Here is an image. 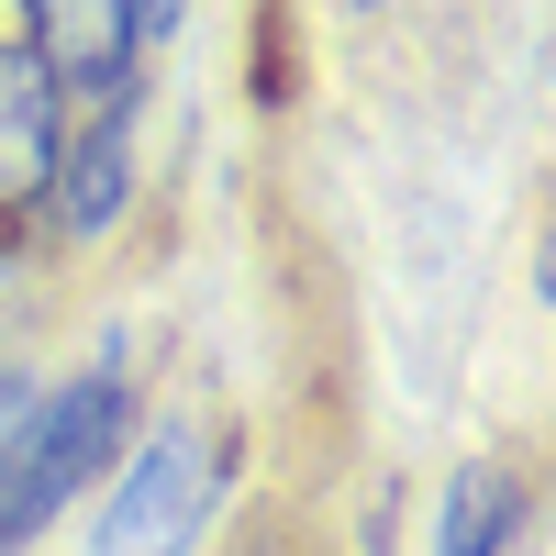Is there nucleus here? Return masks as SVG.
<instances>
[{
    "label": "nucleus",
    "mask_w": 556,
    "mask_h": 556,
    "mask_svg": "<svg viewBox=\"0 0 556 556\" xmlns=\"http://www.w3.org/2000/svg\"><path fill=\"white\" fill-rule=\"evenodd\" d=\"M356 12H379V0H356Z\"/></svg>",
    "instance_id": "1a4fd4ad"
},
{
    "label": "nucleus",
    "mask_w": 556,
    "mask_h": 556,
    "mask_svg": "<svg viewBox=\"0 0 556 556\" xmlns=\"http://www.w3.org/2000/svg\"><path fill=\"white\" fill-rule=\"evenodd\" d=\"M56 156H67V89L0 34V223H34Z\"/></svg>",
    "instance_id": "20e7f679"
},
{
    "label": "nucleus",
    "mask_w": 556,
    "mask_h": 556,
    "mask_svg": "<svg viewBox=\"0 0 556 556\" xmlns=\"http://www.w3.org/2000/svg\"><path fill=\"white\" fill-rule=\"evenodd\" d=\"M123 424H134V379L123 367H78L67 390H45V401H23L12 424H0L12 434L0 445V556H23L89 479L123 468Z\"/></svg>",
    "instance_id": "f257e3e1"
},
{
    "label": "nucleus",
    "mask_w": 556,
    "mask_h": 556,
    "mask_svg": "<svg viewBox=\"0 0 556 556\" xmlns=\"http://www.w3.org/2000/svg\"><path fill=\"white\" fill-rule=\"evenodd\" d=\"M212 501H223V445H212L201 424H167V434L112 479L101 523H89V556H190L201 523H212Z\"/></svg>",
    "instance_id": "f03ea898"
},
{
    "label": "nucleus",
    "mask_w": 556,
    "mask_h": 556,
    "mask_svg": "<svg viewBox=\"0 0 556 556\" xmlns=\"http://www.w3.org/2000/svg\"><path fill=\"white\" fill-rule=\"evenodd\" d=\"M23 56L67 101H123L146 34H134V0H23Z\"/></svg>",
    "instance_id": "7ed1b4c3"
},
{
    "label": "nucleus",
    "mask_w": 556,
    "mask_h": 556,
    "mask_svg": "<svg viewBox=\"0 0 556 556\" xmlns=\"http://www.w3.org/2000/svg\"><path fill=\"white\" fill-rule=\"evenodd\" d=\"M123 201H134V112L101 101V112L67 134L56 178H45V212H56V235H67V245H89V235H112V212H123Z\"/></svg>",
    "instance_id": "39448f33"
},
{
    "label": "nucleus",
    "mask_w": 556,
    "mask_h": 556,
    "mask_svg": "<svg viewBox=\"0 0 556 556\" xmlns=\"http://www.w3.org/2000/svg\"><path fill=\"white\" fill-rule=\"evenodd\" d=\"M12 412H23V379H12V356H0V424H12Z\"/></svg>",
    "instance_id": "6e6552de"
},
{
    "label": "nucleus",
    "mask_w": 556,
    "mask_h": 556,
    "mask_svg": "<svg viewBox=\"0 0 556 556\" xmlns=\"http://www.w3.org/2000/svg\"><path fill=\"white\" fill-rule=\"evenodd\" d=\"M178 12H190V0H134V34L156 45V34H178Z\"/></svg>",
    "instance_id": "0eeeda50"
},
{
    "label": "nucleus",
    "mask_w": 556,
    "mask_h": 556,
    "mask_svg": "<svg viewBox=\"0 0 556 556\" xmlns=\"http://www.w3.org/2000/svg\"><path fill=\"white\" fill-rule=\"evenodd\" d=\"M513 523H523V490L501 479V468H468L445 490V534H434V556H501L513 545Z\"/></svg>",
    "instance_id": "423d86ee"
}]
</instances>
